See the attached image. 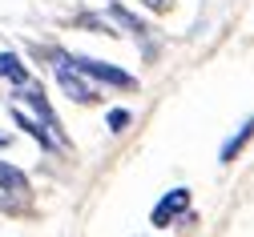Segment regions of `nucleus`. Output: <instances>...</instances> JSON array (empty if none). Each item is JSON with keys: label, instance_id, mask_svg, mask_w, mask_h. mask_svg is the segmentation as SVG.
<instances>
[{"label": "nucleus", "instance_id": "8", "mask_svg": "<svg viewBox=\"0 0 254 237\" xmlns=\"http://www.w3.org/2000/svg\"><path fill=\"white\" fill-rule=\"evenodd\" d=\"M0 189H4V193H28L24 169H16V165H8V161H0Z\"/></svg>", "mask_w": 254, "mask_h": 237}, {"label": "nucleus", "instance_id": "4", "mask_svg": "<svg viewBox=\"0 0 254 237\" xmlns=\"http://www.w3.org/2000/svg\"><path fill=\"white\" fill-rule=\"evenodd\" d=\"M182 213H190V189H186V185L170 189L162 201H157V205H153V213H149V225L166 229V225H170V221H178Z\"/></svg>", "mask_w": 254, "mask_h": 237}, {"label": "nucleus", "instance_id": "10", "mask_svg": "<svg viewBox=\"0 0 254 237\" xmlns=\"http://www.w3.org/2000/svg\"><path fill=\"white\" fill-rule=\"evenodd\" d=\"M149 12H170V0H141Z\"/></svg>", "mask_w": 254, "mask_h": 237}, {"label": "nucleus", "instance_id": "3", "mask_svg": "<svg viewBox=\"0 0 254 237\" xmlns=\"http://www.w3.org/2000/svg\"><path fill=\"white\" fill-rule=\"evenodd\" d=\"M16 96H20L24 105H28V109L37 113V121H41V125H45V129L53 133V137H57V145H65V129H61V117L53 113V105H49L45 89H37L33 81H28V85H20V89H16Z\"/></svg>", "mask_w": 254, "mask_h": 237}, {"label": "nucleus", "instance_id": "5", "mask_svg": "<svg viewBox=\"0 0 254 237\" xmlns=\"http://www.w3.org/2000/svg\"><path fill=\"white\" fill-rule=\"evenodd\" d=\"M12 121H16V129H24V133H28V137H33L41 149H57V137H53V133H49L37 117H28L24 109H12Z\"/></svg>", "mask_w": 254, "mask_h": 237}, {"label": "nucleus", "instance_id": "11", "mask_svg": "<svg viewBox=\"0 0 254 237\" xmlns=\"http://www.w3.org/2000/svg\"><path fill=\"white\" fill-rule=\"evenodd\" d=\"M8 141H12V137H8V133H0V149H8Z\"/></svg>", "mask_w": 254, "mask_h": 237}, {"label": "nucleus", "instance_id": "7", "mask_svg": "<svg viewBox=\"0 0 254 237\" xmlns=\"http://www.w3.org/2000/svg\"><path fill=\"white\" fill-rule=\"evenodd\" d=\"M0 81H8V85H28L33 77H28V64L16 56V52H0Z\"/></svg>", "mask_w": 254, "mask_h": 237}, {"label": "nucleus", "instance_id": "2", "mask_svg": "<svg viewBox=\"0 0 254 237\" xmlns=\"http://www.w3.org/2000/svg\"><path fill=\"white\" fill-rule=\"evenodd\" d=\"M53 69H57V85H61V93H65L69 100H77V105H93V100H101L97 85H93L89 77H81L73 64L65 60V52H53Z\"/></svg>", "mask_w": 254, "mask_h": 237}, {"label": "nucleus", "instance_id": "1", "mask_svg": "<svg viewBox=\"0 0 254 237\" xmlns=\"http://www.w3.org/2000/svg\"><path fill=\"white\" fill-rule=\"evenodd\" d=\"M65 60L73 64L81 77L97 81V85H109V89H137V77H133V73H125V69H117V64H109V60L81 56V52H65Z\"/></svg>", "mask_w": 254, "mask_h": 237}, {"label": "nucleus", "instance_id": "6", "mask_svg": "<svg viewBox=\"0 0 254 237\" xmlns=\"http://www.w3.org/2000/svg\"><path fill=\"white\" fill-rule=\"evenodd\" d=\"M250 141H254V117H246V121H242V129L234 133V137H230L226 145H222L218 161H222V165H230V161H234V157H238V153H242V149H246Z\"/></svg>", "mask_w": 254, "mask_h": 237}, {"label": "nucleus", "instance_id": "9", "mask_svg": "<svg viewBox=\"0 0 254 237\" xmlns=\"http://www.w3.org/2000/svg\"><path fill=\"white\" fill-rule=\"evenodd\" d=\"M133 121V113L129 109H109V117H105V125H109V133H121L125 125Z\"/></svg>", "mask_w": 254, "mask_h": 237}]
</instances>
